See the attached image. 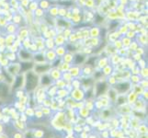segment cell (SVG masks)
Returning <instances> with one entry per match:
<instances>
[{
    "instance_id": "6da1fadb",
    "label": "cell",
    "mask_w": 148,
    "mask_h": 138,
    "mask_svg": "<svg viewBox=\"0 0 148 138\" xmlns=\"http://www.w3.org/2000/svg\"><path fill=\"white\" fill-rule=\"evenodd\" d=\"M38 84V78L33 73L29 72L27 75V89L32 90Z\"/></svg>"
},
{
    "instance_id": "7a4b0ae2",
    "label": "cell",
    "mask_w": 148,
    "mask_h": 138,
    "mask_svg": "<svg viewBox=\"0 0 148 138\" xmlns=\"http://www.w3.org/2000/svg\"><path fill=\"white\" fill-rule=\"evenodd\" d=\"M128 89H129L128 83H122V84H120L118 87H117V89H118L120 92H125Z\"/></svg>"
},
{
    "instance_id": "3957f363",
    "label": "cell",
    "mask_w": 148,
    "mask_h": 138,
    "mask_svg": "<svg viewBox=\"0 0 148 138\" xmlns=\"http://www.w3.org/2000/svg\"><path fill=\"white\" fill-rule=\"evenodd\" d=\"M8 95V88L4 84L0 85V97H5Z\"/></svg>"
},
{
    "instance_id": "277c9868",
    "label": "cell",
    "mask_w": 148,
    "mask_h": 138,
    "mask_svg": "<svg viewBox=\"0 0 148 138\" xmlns=\"http://www.w3.org/2000/svg\"><path fill=\"white\" fill-rule=\"evenodd\" d=\"M49 68H50V66L48 65H40V66H37V67H36V71L39 73H42V72H45V71H47Z\"/></svg>"
},
{
    "instance_id": "5b68a950",
    "label": "cell",
    "mask_w": 148,
    "mask_h": 138,
    "mask_svg": "<svg viewBox=\"0 0 148 138\" xmlns=\"http://www.w3.org/2000/svg\"><path fill=\"white\" fill-rule=\"evenodd\" d=\"M32 67V63H22L21 64V70L22 71H27Z\"/></svg>"
},
{
    "instance_id": "8992f818",
    "label": "cell",
    "mask_w": 148,
    "mask_h": 138,
    "mask_svg": "<svg viewBox=\"0 0 148 138\" xmlns=\"http://www.w3.org/2000/svg\"><path fill=\"white\" fill-rule=\"evenodd\" d=\"M106 89V85L103 83V84H99V87H98V91H97V93H98V95L103 93L104 90Z\"/></svg>"
},
{
    "instance_id": "52a82bcc",
    "label": "cell",
    "mask_w": 148,
    "mask_h": 138,
    "mask_svg": "<svg viewBox=\"0 0 148 138\" xmlns=\"http://www.w3.org/2000/svg\"><path fill=\"white\" fill-rule=\"evenodd\" d=\"M84 59H85V57H84L83 55H80V54L76 55V57H75V63H76V64L82 63L83 61H84Z\"/></svg>"
},
{
    "instance_id": "ba28073f",
    "label": "cell",
    "mask_w": 148,
    "mask_h": 138,
    "mask_svg": "<svg viewBox=\"0 0 148 138\" xmlns=\"http://www.w3.org/2000/svg\"><path fill=\"white\" fill-rule=\"evenodd\" d=\"M21 83H22V78H21V76H18V80H17V83L15 84V88H18Z\"/></svg>"
},
{
    "instance_id": "9c48e42d",
    "label": "cell",
    "mask_w": 148,
    "mask_h": 138,
    "mask_svg": "<svg viewBox=\"0 0 148 138\" xmlns=\"http://www.w3.org/2000/svg\"><path fill=\"white\" fill-rule=\"evenodd\" d=\"M20 54H22V56H23L22 58H25V59L30 58V57H29V56H30V54H29V53H26V52H24V51H22V52L20 53Z\"/></svg>"
},
{
    "instance_id": "30bf717a",
    "label": "cell",
    "mask_w": 148,
    "mask_h": 138,
    "mask_svg": "<svg viewBox=\"0 0 148 138\" xmlns=\"http://www.w3.org/2000/svg\"><path fill=\"white\" fill-rule=\"evenodd\" d=\"M50 83V79L48 76H44L42 78V84H49Z\"/></svg>"
},
{
    "instance_id": "8fae6325",
    "label": "cell",
    "mask_w": 148,
    "mask_h": 138,
    "mask_svg": "<svg viewBox=\"0 0 148 138\" xmlns=\"http://www.w3.org/2000/svg\"><path fill=\"white\" fill-rule=\"evenodd\" d=\"M35 59H36L37 61H43L44 60V58L42 57V56H40V55L36 56V57H35Z\"/></svg>"
},
{
    "instance_id": "7c38bea8",
    "label": "cell",
    "mask_w": 148,
    "mask_h": 138,
    "mask_svg": "<svg viewBox=\"0 0 148 138\" xmlns=\"http://www.w3.org/2000/svg\"><path fill=\"white\" fill-rule=\"evenodd\" d=\"M28 138H32V137H30V136H29V137H28Z\"/></svg>"
}]
</instances>
